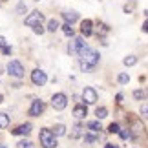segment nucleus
<instances>
[{
    "label": "nucleus",
    "instance_id": "f257e3e1",
    "mask_svg": "<svg viewBox=\"0 0 148 148\" xmlns=\"http://www.w3.org/2000/svg\"><path fill=\"white\" fill-rule=\"evenodd\" d=\"M77 55H79V59H81L82 62H86V64H90V66H97L99 64V53L95 49L88 48V46L81 48L77 51Z\"/></svg>",
    "mask_w": 148,
    "mask_h": 148
},
{
    "label": "nucleus",
    "instance_id": "f03ea898",
    "mask_svg": "<svg viewBox=\"0 0 148 148\" xmlns=\"http://www.w3.org/2000/svg\"><path fill=\"white\" fill-rule=\"evenodd\" d=\"M38 139H40V145L44 148H55L57 146V137L53 135L49 128H42L40 134H38Z\"/></svg>",
    "mask_w": 148,
    "mask_h": 148
},
{
    "label": "nucleus",
    "instance_id": "7ed1b4c3",
    "mask_svg": "<svg viewBox=\"0 0 148 148\" xmlns=\"http://www.w3.org/2000/svg\"><path fill=\"white\" fill-rule=\"evenodd\" d=\"M8 73H9L11 77L22 79V77H24V66H22L18 60H11L9 64H8Z\"/></svg>",
    "mask_w": 148,
    "mask_h": 148
},
{
    "label": "nucleus",
    "instance_id": "20e7f679",
    "mask_svg": "<svg viewBox=\"0 0 148 148\" xmlns=\"http://www.w3.org/2000/svg\"><path fill=\"white\" fill-rule=\"evenodd\" d=\"M51 106L55 108V110H64V108L68 106V97L64 93H55L53 97H51Z\"/></svg>",
    "mask_w": 148,
    "mask_h": 148
},
{
    "label": "nucleus",
    "instance_id": "39448f33",
    "mask_svg": "<svg viewBox=\"0 0 148 148\" xmlns=\"http://www.w3.org/2000/svg\"><path fill=\"white\" fill-rule=\"evenodd\" d=\"M31 82L35 84V86H44V84L48 82L46 71H42V70H33V71H31Z\"/></svg>",
    "mask_w": 148,
    "mask_h": 148
},
{
    "label": "nucleus",
    "instance_id": "423d86ee",
    "mask_svg": "<svg viewBox=\"0 0 148 148\" xmlns=\"http://www.w3.org/2000/svg\"><path fill=\"white\" fill-rule=\"evenodd\" d=\"M42 20H44V15L40 13V11H33V13H29L26 16V26H37V24H42Z\"/></svg>",
    "mask_w": 148,
    "mask_h": 148
},
{
    "label": "nucleus",
    "instance_id": "0eeeda50",
    "mask_svg": "<svg viewBox=\"0 0 148 148\" xmlns=\"http://www.w3.org/2000/svg\"><path fill=\"white\" fill-rule=\"evenodd\" d=\"M97 92H95L93 88H84V92H82V101L86 102V104H95L97 102Z\"/></svg>",
    "mask_w": 148,
    "mask_h": 148
},
{
    "label": "nucleus",
    "instance_id": "6e6552de",
    "mask_svg": "<svg viewBox=\"0 0 148 148\" xmlns=\"http://www.w3.org/2000/svg\"><path fill=\"white\" fill-rule=\"evenodd\" d=\"M44 112V102L42 101H33V104L29 108V115L31 117H38Z\"/></svg>",
    "mask_w": 148,
    "mask_h": 148
},
{
    "label": "nucleus",
    "instance_id": "1a4fd4ad",
    "mask_svg": "<svg viewBox=\"0 0 148 148\" xmlns=\"http://www.w3.org/2000/svg\"><path fill=\"white\" fill-rule=\"evenodd\" d=\"M86 46V42L82 40V37H77L75 40H73L70 46H68V51H70V53H73V55H77V51L81 49V48H84Z\"/></svg>",
    "mask_w": 148,
    "mask_h": 148
},
{
    "label": "nucleus",
    "instance_id": "9d476101",
    "mask_svg": "<svg viewBox=\"0 0 148 148\" xmlns=\"http://www.w3.org/2000/svg\"><path fill=\"white\" fill-rule=\"evenodd\" d=\"M92 20H82L81 22V33H82V37H90L92 35Z\"/></svg>",
    "mask_w": 148,
    "mask_h": 148
},
{
    "label": "nucleus",
    "instance_id": "9b49d317",
    "mask_svg": "<svg viewBox=\"0 0 148 148\" xmlns=\"http://www.w3.org/2000/svg\"><path fill=\"white\" fill-rule=\"evenodd\" d=\"M29 132H31V124H20L18 128L11 130V134H13V135H27Z\"/></svg>",
    "mask_w": 148,
    "mask_h": 148
},
{
    "label": "nucleus",
    "instance_id": "f8f14e48",
    "mask_svg": "<svg viewBox=\"0 0 148 148\" xmlns=\"http://www.w3.org/2000/svg\"><path fill=\"white\" fill-rule=\"evenodd\" d=\"M73 117L75 119H84L86 117V106L84 104H77L73 108Z\"/></svg>",
    "mask_w": 148,
    "mask_h": 148
},
{
    "label": "nucleus",
    "instance_id": "ddd939ff",
    "mask_svg": "<svg viewBox=\"0 0 148 148\" xmlns=\"http://www.w3.org/2000/svg\"><path fill=\"white\" fill-rule=\"evenodd\" d=\"M62 16H64V20L68 22V24H73V22L79 20V13H75V11H64Z\"/></svg>",
    "mask_w": 148,
    "mask_h": 148
},
{
    "label": "nucleus",
    "instance_id": "4468645a",
    "mask_svg": "<svg viewBox=\"0 0 148 148\" xmlns=\"http://www.w3.org/2000/svg\"><path fill=\"white\" fill-rule=\"evenodd\" d=\"M88 128L92 130L93 134H99L101 130H102V126H101V123H99V121H92V123H88Z\"/></svg>",
    "mask_w": 148,
    "mask_h": 148
},
{
    "label": "nucleus",
    "instance_id": "2eb2a0df",
    "mask_svg": "<svg viewBox=\"0 0 148 148\" xmlns=\"http://www.w3.org/2000/svg\"><path fill=\"white\" fill-rule=\"evenodd\" d=\"M51 132H53L55 137H57V135H66V126H64V124H57Z\"/></svg>",
    "mask_w": 148,
    "mask_h": 148
},
{
    "label": "nucleus",
    "instance_id": "dca6fc26",
    "mask_svg": "<svg viewBox=\"0 0 148 148\" xmlns=\"http://www.w3.org/2000/svg\"><path fill=\"white\" fill-rule=\"evenodd\" d=\"M8 124H9V115L8 113H0V128H8Z\"/></svg>",
    "mask_w": 148,
    "mask_h": 148
},
{
    "label": "nucleus",
    "instance_id": "f3484780",
    "mask_svg": "<svg viewBox=\"0 0 148 148\" xmlns=\"http://www.w3.org/2000/svg\"><path fill=\"white\" fill-rule=\"evenodd\" d=\"M135 62H137V57H134V55H128V57H124V59H123V64L124 66H134Z\"/></svg>",
    "mask_w": 148,
    "mask_h": 148
},
{
    "label": "nucleus",
    "instance_id": "a211bd4d",
    "mask_svg": "<svg viewBox=\"0 0 148 148\" xmlns=\"http://www.w3.org/2000/svg\"><path fill=\"white\" fill-rule=\"evenodd\" d=\"M95 115H97V119H104V117H108V110L104 106H99L97 110H95Z\"/></svg>",
    "mask_w": 148,
    "mask_h": 148
},
{
    "label": "nucleus",
    "instance_id": "6ab92c4d",
    "mask_svg": "<svg viewBox=\"0 0 148 148\" xmlns=\"http://www.w3.org/2000/svg\"><path fill=\"white\" fill-rule=\"evenodd\" d=\"M59 27H60V26H59V22H57L55 18H51V20H49V24H48V31H49V33H55L57 29H59Z\"/></svg>",
    "mask_w": 148,
    "mask_h": 148
},
{
    "label": "nucleus",
    "instance_id": "aec40b11",
    "mask_svg": "<svg viewBox=\"0 0 148 148\" xmlns=\"http://www.w3.org/2000/svg\"><path fill=\"white\" fill-rule=\"evenodd\" d=\"M62 31H64L66 37H73V33H75V31H73V27H71V24H68V22L62 26Z\"/></svg>",
    "mask_w": 148,
    "mask_h": 148
},
{
    "label": "nucleus",
    "instance_id": "412c9836",
    "mask_svg": "<svg viewBox=\"0 0 148 148\" xmlns=\"http://www.w3.org/2000/svg\"><path fill=\"white\" fill-rule=\"evenodd\" d=\"M134 97L137 99V101H145L146 99V92H145V90H135V92H134Z\"/></svg>",
    "mask_w": 148,
    "mask_h": 148
},
{
    "label": "nucleus",
    "instance_id": "4be33fe9",
    "mask_svg": "<svg viewBox=\"0 0 148 148\" xmlns=\"http://www.w3.org/2000/svg\"><path fill=\"white\" fill-rule=\"evenodd\" d=\"M81 135H82V126H81V124H77V126L73 128L71 137H73V139H77V137H81Z\"/></svg>",
    "mask_w": 148,
    "mask_h": 148
},
{
    "label": "nucleus",
    "instance_id": "5701e85b",
    "mask_svg": "<svg viewBox=\"0 0 148 148\" xmlns=\"http://www.w3.org/2000/svg\"><path fill=\"white\" fill-rule=\"evenodd\" d=\"M117 81H119V84H128V81H130V77H128V73H119V77H117Z\"/></svg>",
    "mask_w": 148,
    "mask_h": 148
},
{
    "label": "nucleus",
    "instance_id": "b1692460",
    "mask_svg": "<svg viewBox=\"0 0 148 148\" xmlns=\"http://www.w3.org/2000/svg\"><path fill=\"white\" fill-rule=\"evenodd\" d=\"M84 141H86V143H95V141H97V135H93V134H86V135H84Z\"/></svg>",
    "mask_w": 148,
    "mask_h": 148
},
{
    "label": "nucleus",
    "instance_id": "393cba45",
    "mask_svg": "<svg viewBox=\"0 0 148 148\" xmlns=\"http://www.w3.org/2000/svg\"><path fill=\"white\" fill-rule=\"evenodd\" d=\"M108 132H110V134H117L119 132V124L117 123H112L110 126H108Z\"/></svg>",
    "mask_w": 148,
    "mask_h": 148
},
{
    "label": "nucleus",
    "instance_id": "a878e982",
    "mask_svg": "<svg viewBox=\"0 0 148 148\" xmlns=\"http://www.w3.org/2000/svg\"><path fill=\"white\" fill-rule=\"evenodd\" d=\"M93 68H95V66H90V64H86V62L81 60V70H82V71H92Z\"/></svg>",
    "mask_w": 148,
    "mask_h": 148
},
{
    "label": "nucleus",
    "instance_id": "bb28decb",
    "mask_svg": "<svg viewBox=\"0 0 148 148\" xmlns=\"http://www.w3.org/2000/svg\"><path fill=\"white\" fill-rule=\"evenodd\" d=\"M16 146H18V148H31V143H29V141H20V143H16Z\"/></svg>",
    "mask_w": 148,
    "mask_h": 148
},
{
    "label": "nucleus",
    "instance_id": "cd10ccee",
    "mask_svg": "<svg viewBox=\"0 0 148 148\" xmlns=\"http://www.w3.org/2000/svg\"><path fill=\"white\" fill-rule=\"evenodd\" d=\"M33 31H35L37 35H42V33H44V27H42V24H37V26H33Z\"/></svg>",
    "mask_w": 148,
    "mask_h": 148
},
{
    "label": "nucleus",
    "instance_id": "c85d7f7f",
    "mask_svg": "<svg viewBox=\"0 0 148 148\" xmlns=\"http://www.w3.org/2000/svg\"><path fill=\"white\" fill-rule=\"evenodd\" d=\"M117 134L121 135L123 139H128V137H130V132H126V130H121V128H119V132H117Z\"/></svg>",
    "mask_w": 148,
    "mask_h": 148
},
{
    "label": "nucleus",
    "instance_id": "c756f323",
    "mask_svg": "<svg viewBox=\"0 0 148 148\" xmlns=\"http://www.w3.org/2000/svg\"><path fill=\"white\" fill-rule=\"evenodd\" d=\"M4 55H11V51H13V49H11V46H5V44H4Z\"/></svg>",
    "mask_w": 148,
    "mask_h": 148
},
{
    "label": "nucleus",
    "instance_id": "7c9ffc66",
    "mask_svg": "<svg viewBox=\"0 0 148 148\" xmlns=\"http://www.w3.org/2000/svg\"><path fill=\"white\" fill-rule=\"evenodd\" d=\"M16 9H18V13H24V11H26V4H24V2H20Z\"/></svg>",
    "mask_w": 148,
    "mask_h": 148
},
{
    "label": "nucleus",
    "instance_id": "2f4dec72",
    "mask_svg": "<svg viewBox=\"0 0 148 148\" xmlns=\"http://www.w3.org/2000/svg\"><path fill=\"white\" fill-rule=\"evenodd\" d=\"M141 113H143V117H146V113H148V108H146V104H143V108H141Z\"/></svg>",
    "mask_w": 148,
    "mask_h": 148
},
{
    "label": "nucleus",
    "instance_id": "473e14b6",
    "mask_svg": "<svg viewBox=\"0 0 148 148\" xmlns=\"http://www.w3.org/2000/svg\"><path fill=\"white\" fill-rule=\"evenodd\" d=\"M4 44H5V38H4V37H0V48H2Z\"/></svg>",
    "mask_w": 148,
    "mask_h": 148
},
{
    "label": "nucleus",
    "instance_id": "72a5a7b5",
    "mask_svg": "<svg viewBox=\"0 0 148 148\" xmlns=\"http://www.w3.org/2000/svg\"><path fill=\"white\" fill-rule=\"evenodd\" d=\"M143 31H145V33L148 31V22H145V24H143Z\"/></svg>",
    "mask_w": 148,
    "mask_h": 148
},
{
    "label": "nucleus",
    "instance_id": "f704fd0d",
    "mask_svg": "<svg viewBox=\"0 0 148 148\" xmlns=\"http://www.w3.org/2000/svg\"><path fill=\"white\" fill-rule=\"evenodd\" d=\"M104 148H117V145H112V143H108V145H106Z\"/></svg>",
    "mask_w": 148,
    "mask_h": 148
},
{
    "label": "nucleus",
    "instance_id": "c9c22d12",
    "mask_svg": "<svg viewBox=\"0 0 148 148\" xmlns=\"http://www.w3.org/2000/svg\"><path fill=\"white\" fill-rule=\"evenodd\" d=\"M0 102H4V97H2V93H0Z\"/></svg>",
    "mask_w": 148,
    "mask_h": 148
}]
</instances>
